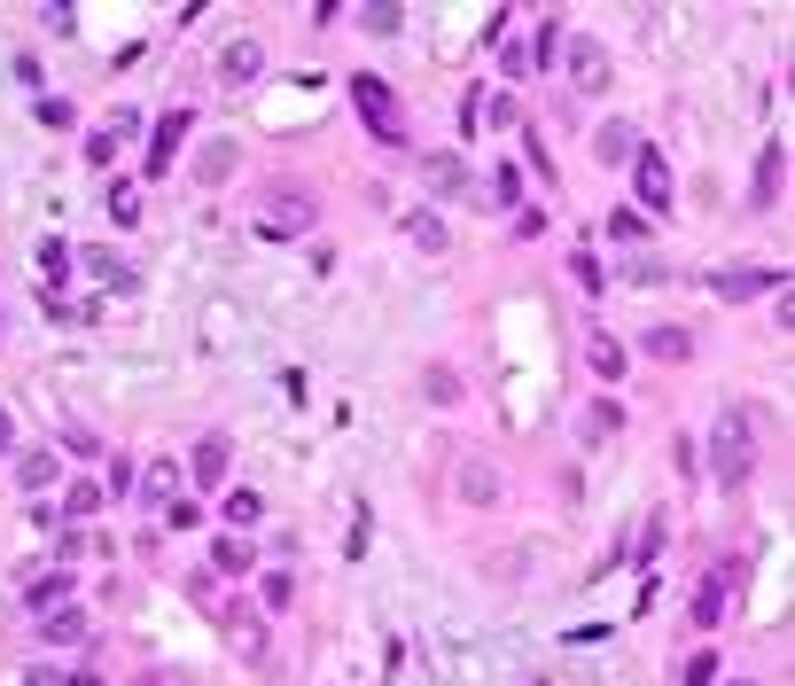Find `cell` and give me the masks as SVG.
<instances>
[{
  "mask_svg": "<svg viewBox=\"0 0 795 686\" xmlns=\"http://www.w3.org/2000/svg\"><path fill=\"white\" fill-rule=\"evenodd\" d=\"M312 196H265V234H305L312 226Z\"/></svg>",
  "mask_w": 795,
  "mask_h": 686,
  "instance_id": "ba28073f",
  "label": "cell"
},
{
  "mask_svg": "<svg viewBox=\"0 0 795 686\" xmlns=\"http://www.w3.org/2000/svg\"><path fill=\"white\" fill-rule=\"evenodd\" d=\"M118 148H125V141H118V133H110V125H102V133H95V141H86V164H110V156H118Z\"/></svg>",
  "mask_w": 795,
  "mask_h": 686,
  "instance_id": "4dcf8cb0",
  "label": "cell"
},
{
  "mask_svg": "<svg viewBox=\"0 0 795 686\" xmlns=\"http://www.w3.org/2000/svg\"><path fill=\"white\" fill-rule=\"evenodd\" d=\"M16 484H24V491H47V484H55V453H47V445L16 453Z\"/></svg>",
  "mask_w": 795,
  "mask_h": 686,
  "instance_id": "d6986e66",
  "label": "cell"
},
{
  "mask_svg": "<svg viewBox=\"0 0 795 686\" xmlns=\"http://www.w3.org/2000/svg\"><path fill=\"white\" fill-rule=\"evenodd\" d=\"M351 102H360V118L383 133V141H398L406 125H398V95H390V86L375 78V70H360V78H351Z\"/></svg>",
  "mask_w": 795,
  "mask_h": 686,
  "instance_id": "7a4b0ae2",
  "label": "cell"
},
{
  "mask_svg": "<svg viewBox=\"0 0 795 686\" xmlns=\"http://www.w3.org/2000/svg\"><path fill=\"white\" fill-rule=\"evenodd\" d=\"M757 438H764V413L757 406H726L718 429H710V476L718 491H741L757 476Z\"/></svg>",
  "mask_w": 795,
  "mask_h": 686,
  "instance_id": "6da1fadb",
  "label": "cell"
},
{
  "mask_svg": "<svg viewBox=\"0 0 795 686\" xmlns=\"http://www.w3.org/2000/svg\"><path fill=\"white\" fill-rule=\"evenodd\" d=\"M570 55H577V63H570V70H577V86H585V95H600V86H608V63H600V47L585 40V47H570Z\"/></svg>",
  "mask_w": 795,
  "mask_h": 686,
  "instance_id": "603a6c76",
  "label": "cell"
},
{
  "mask_svg": "<svg viewBox=\"0 0 795 686\" xmlns=\"http://www.w3.org/2000/svg\"><path fill=\"white\" fill-rule=\"evenodd\" d=\"M492 203H515V211H522V172H515V164L492 172Z\"/></svg>",
  "mask_w": 795,
  "mask_h": 686,
  "instance_id": "4316f807",
  "label": "cell"
},
{
  "mask_svg": "<svg viewBox=\"0 0 795 686\" xmlns=\"http://www.w3.org/2000/svg\"><path fill=\"white\" fill-rule=\"evenodd\" d=\"M632 188H640V203H648L655 219L671 211V164H663L655 148H640V156H632Z\"/></svg>",
  "mask_w": 795,
  "mask_h": 686,
  "instance_id": "3957f363",
  "label": "cell"
},
{
  "mask_svg": "<svg viewBox=\"0 0 795 686\" xmlns=\"http://www.w3.org/2000/svg\"><path fill=\"white\" fill-rule=\"evenodd\" d=\"M40 632H47L55 648H78V640H86V609H70V600H63V609L40 617Z\"/></svg>",
  "mask_w": 795,
  "mask_h": 686,
  "instance_id": "5bb4252c",
  "label": "cell"
},
{
  "mask_svg": "<svg viewBox=\"0 0 795 686\" xmlns=\"http://www.w3.org/2000/svg\"><path fill=\"white\" fill-rule=\"evenodd\" d=\"M219 632L234 640V655H250V663L265 655V617L250 609V600H234V609H219Z\"/></svg>",
  "mask_w": 795,
  "mask_h": 686,
  "instance_id": "277c9868",
  "label": "cell"
},
{
  "mask_svg": "<svg viewBox=\"0 0 795 686\" xmlns=\"http://www.w3.org/2000/svg\"><path fill=\"white\" fill-rule=\"evenodd\" d=\"M211 562H219V569H227V577H242V569H250V562H257V554H250V546H242V539H219V546H211Z\"/></svg>",
  "mask_w": 795,
  "mask_h": 686,
  "instance_id": "484cf974",
  "label": "cell"
},
{
  "mask_svg": "<svg viewBox=\"0 0 795 686\" xmlns=\"http://www.w3.org/2000/svg\"><path fill=\"white\" fill-rule=\"evenodd\" d=\"M227 461H234V445L211 429V438L196 445V491H219V484H227Z\"/></svg>",
  "mask_w": 795,
  "mask_h": 686,
  "instance_id": "8fae6325",
  "label": "cell"
},
{
  "mask_svg": "<svg viewBox=\"0 0 795 686\" xmlns=\"http://www.w3.org/2000/svg\"><path fill=\"white\" fill-rule=\"evenodd\" d=\"M640 352L678 367V359H694V335H686V328H648V335H640Z\"/></svg>",
  "mask_w": 795,
  "mask_h": 686,
  "instance_id": "4fadbf2b",
  "label": "cell"
},
{
  "mask_svg": "<svg viewBox=\"0 0 795 686\" xmlns=\"http://www.w3.org/2000/svg\"><path fill=\"white\" fill-rule=\"evenodd\" d=\"M227 514H234V523H257L265 499H257V491H227Z\"/></svg>",
  "mask_w": 795,
  "mask_h": 686,
  "instance_id": "f1b7e54d",
  "label": "cell"
},
{
  "mask_svg": "<svg viewBox=\"0 0 795 686\" xmlns=\"http://www.w3.org/2000/svg\"><path fill=\"white\" fill-rule=\"evenodd\" d=\"M0 453H16V421H9V406H0Z\"/></svg>",
  "mask_w": 795,
  "mask_h": 686,
  "instance_id": "836d02e7",
  "label": "cell"
},
{
  "mask_svg": "<svg viewBox=\"0 0 795 686\" xmlns=\"http://www.w3.org/2000/svg\"><path fill=\"white\" fill-rule=\"evenodd\" d=\"M86 514H102V491H95V476H86V484H70V491H63V523H70V531L86 523Z\"/></svg>",
  "mask_w": 795,
  "mask_h": 686,
  "instance_id": "ffe728a7",
  "label": "cell"
},
{
  "mask_svg": "<svg viewBox=\"0 0 795 686\" xmlns=\"http://www.w3.org/2000/svg\"><path fill=\"white\" fill-rule=\"evenodd\" d=\"M461 491H468L476 507H492V499H499V468H492V461H468V468H461Z\"/></svg>",
  "mask_w": 795,
  "mask_h": 686,
  "instance_id": "44dd1931",
  "label": "cell"
},
{
  "mask_svg": "<svg viewBox=\"0 0 795 686\" xmlns=\"http://www.w3.org/2000/svg\"><path fill=\"white\" fill-rule=\"evenodd\" d=\"M24 600H32V609H63V600H70V577H40Z\"/></svg>",
  "mask_w": 795,
  "mask_h": 686,
  "instance_id": "83f0119b",
  "label": "cell"
},
{
  "mask_svg": "<svg viewBox=\"0 0 795 686\" xmlns=\"http://www.w3.org/2000/svg\"><path fill=\"white\" fill-rule=\"evenodd\" d=\"M499 70H507V78H530V40H522V47H507V55H499Z\"/></svg>",
  "mask_w": 795,
  "mask_h": 686,
  "instance_id": "d6a6232c",
  "label": "cell"
},
{
  "mask_svg": "<svg viewBox=\"0 0 795 686\" xmlns=\"http://www.w3.org/2000/svg\"><path fill=\"white\" fill-rule=\"evenodd\" d=\"M188 125H196V110H172V118L148 133V180H164V172H172V156H180V141H188Z\"/></svg>",
  "mask_w": 795,
  "mask_h": 686,
  "instance_id": "5b68a950",
  "label": "cell"
},
{
  "mask_svg": "<svg viewBox=\"0 0 795 686\" xmlns=\"http://www.w3.org/2000/svg\"><path fill=\"white\" fill-rule=\"evenodd\" d=\"M593 156H600V164H632V156H640V133H632V125H600Z\"/></svg>",
  "mask_w": 795,
  "mask_h": 686,
  "instance_id": "9a60e30c",
  "label": "cell"
},
{
  "mask_svg": "<svg viewBox=\"0 0 795 686\" xmlns=\"http://www.w3.org/2000/svg\"><path fill=\"white\" fill-rule=\"evenodd\" d=\"M686 686H718V655H694V663H686Z\"/></svg>",
  "mask_w": 795,
  "mask_h": 686,
  "instance_id": "1f68e13d",
  "label": "cell"
},
{
  "mask_svg": "<svg viewBox=\"0 0 795 686\" xmlns=\"http://www.w3.org/2000/svg\"><path fill=\"white\" fill-rule=\"evenodd\" d=\"M710 289H718V305H741V297H772L780 274H764V266H733V274H718Z\"/></svg>",
  "mask_w": 795,
  "mask_h": 686,
  "instance_id": "52a82bcc",
  "label": "cell"
},
{
  "mask_svg": "<svg viewBox=\"0 0 795 686\" xmlns=\"http://www.w3.org/2000/svg\"><path fill=\"white\" fill-rule=\"evenodd\" d=\"M726 686H749V678H726Z\"/></svg>",
  "mask_w": 795,
  "mask_h": 686,
  "instance_id": "e575fe53",
  "label": "cell"
},
{
  "mask_svg": "<svg viewBox=\"0 0 795 686\" xmlns=\"http://www.w3.org/2000/svg\"><path fill=\"white\" fill-rule=\"evenodd\" d=\"M257 70H265V47H257V40H234V47L219 55V86H250Z\"/></svg>",
  "mask_w": 795,
  "mask_h": 686,
  "instance_id": "7c38bea8",
  "label": "cell"
},
{
  "mask_svg": "<svg viewBox=\"0 0 795 686\" xmlns=\"http://www.w3.org/2000/svg\"><path fill=\"white\" fill-rule=\"evenodd\" d=\"M406 242H413V250H429V257H437V250H445V242H453V234H445V219H437V211H406Z\"/></svg>",
  "mask_w": 795,
  "mask_h": 686,
  "instance_id": "ac0fdd59",
  "label": "cell"
},
{
  "mask_svg": "<svg viewBox=\"0 0 795 686\" xmlns=\"http://www.w3.org/2000/svg\"><path fill=\"white\" fill-rule=\"evenodd\" d=\"M172 491H180V468H172V461H148V468H141V499L156 507V499H172Z\"/></svg>",
  "mask_w": 795,
  "mask_h": 686,
  "instance_id": "7402d4cb",
  "label": "cell"
},
{
  "mask_svg": "<svg viewBox=\"0 0 795 686\" xmlns=\"http://www.w3.org/2000/svg\"><path fill=\"white\" fill-rule=\"evenodd\" d=\"M234 164H242V156H234V141H211V148H196V180H203V188H219Z\"/></svg>",
  "mask_w": 795,
  "mask_h": 686,
  "instance_id": "e0dca14e",
  "label": "cell"
},
{
  "mask_svg": "<svg viewBox=\"0 0 795 686\" xmlns=\"http://www.w3.org/2000/svg\"><path fill=\"white\" fill-rule=\"evenodd\" d=\"M608 234H616V242H640V234H648V219H640V211H616V219H608Z\"/></svg>",
  "mask_w": 795,
  "mask_h": 686,
  "instance_id": "f546056e",
  "label": "cell"
},
{
  "mask_svg": "<svg viewBox=\"0 0 795 686\" xmlns=\"http://www.w3.org/2000/svg\"><path fill=\"white\" fill-rule=\"evenodd\" d=\"M780 188H787V141H772V148L757 156V188H749V203H757V211H772V203H780Z\"/></svg>",
  "mask_w": 795,
  "mask_h": 686,
  "instance_id": "8992f818",
  "label": "cell"
},
{
  "mask_svg": "<svg viewBox=\"0 0 795 686\" xmlns=\"http://www.w3.org/2000/svg\"><path fill=\"white\" fill-rule=\"evenodd\" d=\"M421 180H429V196H468V164L461 156H421Z\"/></svg>",
  "mask_w": 795,
  "mask_h": 686,
  "instance_id": "9c48e42d",
  "label": "cell"
},
{
  "mask_svg": "<svg viewBox=\"0 0 795 686\" xmlns=\"http://www.w3.org/2000/svg\"><path fill=\"white\" fill-rule=\"evenodd\" d=\"M585 367H593V383H625V343H616L608 328H593V343H585Z\"/></svg>",
  "mask_w": 795,
  "mask_h": 686,
  "instance_id": "30bf717a",
  "label": "cell"
},
{
  "mask_svg": "<svg viewBox=\"0 0 795 686\" xmlns=\"http://www.w3.org/2000/svg\"><path fill=\"white\" fill-rule=\"evenodd\" d=\"M110 219H118V226H133V219H141V188H133V180H118V188H110Z\"/></svg>",
  "mask_w": 795,
  "mask_h": 686,
  "instance_id": "d4e9b609",
  "label": "cell"
},
{
  "mask_svg": "<svg viewBox=\"0 0 795 686\" xmlns=\"http://www.w3.org/2000/svg\"><path fill=\"white\" fill-rule=\"evenodd\" d=\"M694 624H702V632L726 624V577H702V593H694Z\"/></svg>",
  "mask_w": 795,
  "mask_h": 686,
  "instance_id": "2e32d148",
  "label": "cell"
},
{
  "mask_svg": "<svg viewBox=\"0 0 795 686\" xmlns=\"http://www.w3.org/2000/svg\"><path fill=\"white\" fill-rule=\"evenodd\" d=\"M616 429H625V413H616V398L585 406V438H616Z\"/></svg>",
  "mask_w": 795,
  "mask_h": 686,
  "instance_id": "cb8c5ba5",
  "label": "cell"
}]
</instances>
